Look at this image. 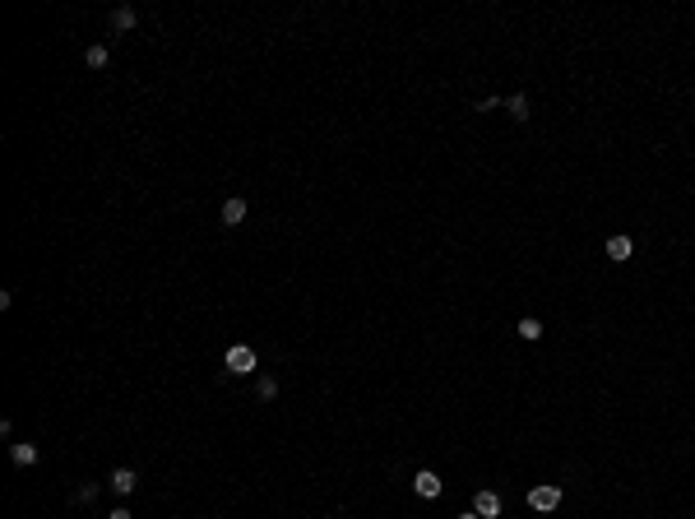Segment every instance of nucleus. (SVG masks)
Masks as SVG:
<instances>
[{"label": "nucleus", "instance_id": "obj_1", "mask_svg": "<svg viewBox=\"0 0 695 519\" xmlns=\"http://www.w3.org/2000/svg\"><path fill=\"white\" fill-rule=\"evenodd\" d=\"M223 371H227V376H251L255 371V348L251 343H232L227 357H223Z\"/></svg>", "mask_w": 695, "mask_h": 519}, {"label": "nucleus", "instance_id": "obj_2", "mask_svg": "<svg viewBox=\"0 0 695 519\" xmlns=\"http://www.w3.org/2000/svg\"><path fill=\"white\" fill-rule=\"evenodd\" d=\"M556 506H561V487H556V482L529 487V510H538V515H552Z\"/></svg>", "mask_w": 695, "mask_h": 519}, {"label": "nucleus", "instance_id": "obj_3", "mask_svg": "<svg viewBox=\"0 0 695 519\" xmlns=\"http://www.w3.org/2000/svg\"><path fill=\"white\" fill-rule=\"evenodd\" d=\"M413 492H418L422 501H436V496H441V492H445V482H441V477H436V473H431V468H422V473L413 477Z\"/></svg>", "mask_w": 695, "mask_h": 519}, {"label": "nucleus", "instance_id": "obj_4", "mask_svg": "<svg viewBox=\"0 0 695 519\" xmlns=\"http://www.w3.org/2000/svg\"><path fill=\"white\" fill-rule=\"evenodd\" d=\"M473 510H477L482 519H496V515H501V496L491 492V487H482V492L473 496Z\"/></svg>", "mask_w": 695, "mask_h": 519}, {"label": "nucleus", "instance_id": "obj_5", "mask_svg": "<svg viewBox=\"0 0 695 519\" xmlns=\"http://www.w3.org/2000/svg\"><path fill=\"white\" fill-rule=\"evenodd\" d=\"M134 487H139V473H134V468H116V473H111V492H116V496H130Z\"/></svg>", "mask_w": 695, "mask_h": 519}, {"label": "nucleus", "instance_id": "obj_6", "mask_svg": "<svg viewBox=\"0 0 695 519\" xmlns=\"http://www.w3.org/2000/svg\"><path fill=\"white\" fill-rule=\"evenodd\" d=\"M246 223V199H227L223 204V227H242Z\"/></svg>", "mask_w": 695, "mask_h": 519}, {"label": "nucleus", "instance_id": "obj_7", "mask_svg": "<svg viewBox=\"0 0 695 519\" xmlns=\"http://www.w3.org/2000/svg\"><path fill=\"white\" fill-rule=\"evenodd\" d=\"M630 255H635V242H630V237H612V242H607V260H630Z\"/></svg>", "mask_w": 695, "mask_h": 519}, {"label": "nucleus", "instance_id": "obj_8", "mask_svg": "<svg viewBox=\"0 0 695 519\" xmlns=\"http://www.w3.org/2000/svg\"><path fill=\"white\" fill-rule=\"evenodd\" d=\"M10 459H14V464H19V468L37 464V445H33V441H19V445H14V450H10Z\"/></svg>", "mask_w": 695, "mask_h": 519}, {"label": "nucleus", "instance_id": "obj_9", "mask_svg": "<svg viewBox=\"0 0 695 519\" xmlns=\"http://www.w3.org/2000/svg\"><path fill=\"white\" fill-rule=\"evenodd\" d=\"M515 334H519L524 343H538V339H542V320H533V315H524V320L515 325Z\"/></svg>", "mask_w": 695, "mask_h": 519}, {"label": "nucleus", "instance_id": "obj_10", "mask_svg": "<svg viewBox=\"0 0 695 519\" xmlns=\"http://www.w3.org/2000/svg\"><path fill=\"white\" fill-rule=\"evenodd\" d=\"M506 111L515 116V121H529V98H524V93H515V98H506Z\"/></svg>", "mask_w": 695, "mask_h": 519}, {"label": "nucleus", "instance_id": "obj_11", "mask_svg": "<svg viewBox=\"0 0 695 519\" xmlns=\"http://www.w3.org/2000/svg\"><path fill=\"white\" fill-rule=\"evenodd\" d=\"M111 28H116V33H125V28H134V10H130V5H121V10H111Z\"/></svg>", "mask_w": 695, "mask_h": 519}, {"label": "nucleus", "instance_id": "obj_12", "mask_svg": "<svg viewBox=\"0 0 695 519\" xmlns=\"http://www.w3.org/2000/svg\"><path fill=\"white\" fill-rule=\"evenodd\" d=\"M84 61H89V70H102V65L111 61V51H107V46H89V56H84Z\"/></svg>", "mask_w": 695, "mask_h": 519}, {"label": "nucleus", "instance_id": "obj_13", "mask_svg": "<svg viewBox=\"0 0 695 519\" xmlns=\"http://www.w3.org/2000/svg\"><path fill=\"white\" fill-rule=\"evenodd\" d=\"M278 394V380L274 376H260V399H265V404H269V399H274Z\"/></svg>", "mask_w": 695, "mask_h": 519}, {"label": "nucleus", "instance_id": "obj_14", "mask_svg": "<svg viewBox=\"0 0 695 519\" xmlns=\"http://www.w3.org/2000/svg\"><path fill=\"white\" fill-rule=\"evenodd\" d=\"M107 519H134V515H130V510H125V506H116V510H111Z\"/></svg>", "mask_w": 695, "mask_h": 519}, {"label": "nucleus", "instance_id": "obj_15", "mask_svg": "<svg viewBox=\"0 0 695 519\" xmlns=\"http://www.w3.org/2000/svg\"><path fill=\"white\" fill-rule=\"evenodd\" d=\"M459 519H482V515H477V510H463V515Z\"/></svg>", "mask_w": 695, "mask_h": 519}]
</instances>
